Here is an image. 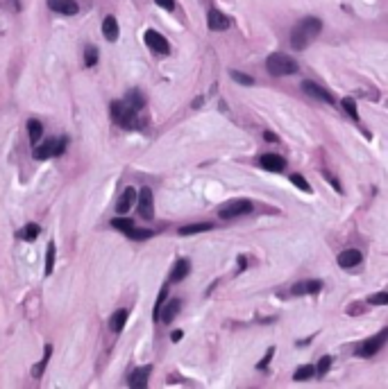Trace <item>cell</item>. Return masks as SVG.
<instances>
[{"label": "cell", "mask_w": 388, "mask_h": 389, "mask_svg": "<svg viewBox=\"0 0 388 389\" xmlns=\"http://www.w3.org/2000/svg\"><path fill=\"white\" fill-rule=\"evenodd\" d=\"M320 30H322V20L320 19H316V16L302 19L300 23L293 27V32H291V45H293L295 50H304L313 39L320 34Z\"/></svg>", "instance_id": "1"}, {"label": "cell", "mask_w": 388, "mask_h": 389, "mask_svg": "<svg viewBox=\"0 0 388 389\" xmlns=\"http://www.w3.org/2000/svg\"><path fill=\"white\" fill-rule=\"evenodd\" d=\"M112 118H114V123L120 124V127H125V129H138V127H141V123H138V111L132 109L125 100H118V102L112 104Z\"/></svg>", "instance_id": "2"}, {"label": "cell", "mask_w": 388, "mask_h": 389, "mask_svg": "<svg viewBox=\"0 0 388 389\" xmlns=\"http://www.w3.org/2000/svg\"><path fill=\"white\" fill-rule=\"evenodd\" d=\"M266 70H268L273 77H286V75L297 73V61H295L293 57L282 55V52H275V55L268 57V61H266Z\"/></svg>", "instance_id": "3"}, {"label": "cell", "mask_w": 388, "mask_h": 389, "mask_svg": "<svg viewBox=\"0 0 388 389\" xmlns=\"http://www.w3.org/2000/svg\"><path fill=\"white\" fill-rule=\"evenodd\" d=\"M250 210H252V202H248V199H234V202L225 204L218 210V215L223 220H234V217H241L245 213H250Z\"/></svg>", "instance_id": "4"}, {"label": "cell", "mask_w": 388, "mask_h": 389, "mask_svg": "<svg viewBox=\"0 0 388 389\" xmlns=\"http://www.w3.org/2000/svg\"><path fill=\"white\" fill-rule=\"evenodd\" d=\"M137 206H138V215L143 220H152V215H155V197H152L150 188H143L137 195Z\"/></svg>", "instance_id": "5"}, {"label": "cell", "mask_w": 388, "mask_h": 389, "mask_svg": "<svg viewBox=\"0 0 388 389\" xmlns=\"http://www.w3.org/2000/svg\"><path fill=\"white\" fill-rule=\"evenodd\" d=\"M64 149H66V141H46L44 145H39V147L34 149V159L37 161L50 159V156L64 154Z\"/></svg>", "instance_id": "6"}, {"label": "cell", "mask_w": 388, "mask_h": 389, "mask_svg": "<svg viewBox=\"0 0 388 389\" xmlns=\"http://www.w3.org/2000/svg\"><path fill=\"white\" fill-rule=\"evenodd\" d=\"M386 340H388V330H382L377 337H372V340H368L365 344L359 346V355H361V358H370V355H375L377 351H382V348H384Z\"/></svg>", "instance_id": "7"}, {"label": "cell", "mask_w": 388, "mask_h": 389, "mask_svg": "<svg viewBox=\"0 0 388 389\" xmlns=\"http://www.w3.org/2000/svg\"><path fill=\"white\" fill-rule=\"evenodd\" d=\"M145 43H148V48H150V50L159 52V55H168V52H170V43L161 37V34H159V32H155V30L145 32Z\"/></svg>", "instance_id": "8"}, {"label": "cell", "mask_w": 388, "mask_h": 389, "mask_svg": "<svg viewBox=\"0 0 388 389\" xmlns=\"http://www.w3.org/2000/svg\"><path fill=\"white\" fill-rule=\"evenodd\" d=\"M150 373H152V367L148 365V367H141V369H134L130 373V385L132 387H137V389H145L148 387V378H150Z\"/></svg>", "instance_id": "9"}, {"label": "cell", "mask_w": 388, "mask_h": 389, "mask_svg": "<svg viewBox=\"0 0 388 389\" xmlns=\"http://www.w3.org/2000/svg\"><path fill=\"white\" fill-rule=\"evenodd\" d=\"M48 7L57 14H64V16H73L80 9L75 0H48Z\"/></svg>", "instance_id": "10"}, {"label": "cell", "mask_w": 388, "mask_h": 389, "mask_svg": "<svg viewBox=\"0 0 388 389\" xmlns=\"http://www.w3.org/2000/svg\"><path fill=\"white\" fill-rule=\"evenodd\" d=\"M259 163H261V167L268 170V172H282L284 167H286V161L279 154H263L261 159H259Z\"/></svg>", "instance_id": "11"}, {"label": "cell", "mask_w": 388, "mask_h": 389, "mask_svg": "<svg viewBox=\"0 0 388 389\" xmlns=\"http://www.w3.org/2000/svg\"><path fill=\"white\" fill-rule=\"evenodd\" d=\"M180 308H182V301H177V299H173V301H168V303L163 301V306L159 308V319H161L163 324H170V321L180 315Z\"/></svg>", "instance_id": "12"}, {"label": "cell", "mask_w": 388, "mask_h": 389, "mask_svg": "<svg viewBox=\"0 0 388 389\" xmlns=\"http://www.w3.org/2000/svg\"><path fill=\"white\" fill-rule=\"evenodd\" d=\"M302 88H304V93H309L311 98H318V100H322V102H327V104H334V95L329 91H325L322 86H318V84H313V82H304Z\"/></svg>", "instance_id": "13"}, {"label": "cell", "mask_w": 388, "mask_h": 389, "mask_svg": "<svg viewBox=\"0 0 388 389\" xmlns=\"http://www.w3.org/2000/svg\"><path fill=\"white\" fill-rule=\"evenodd\" d=\"M361 260H363V256H361V251H357V249H347V251L338 253V265L343 267V269L357 267Z\"/></svg>", "instance_id": "14"}, {"label": "cell", "mask_w": 388, "mask_h": 389, "mask_svg": "<svg viewBox=\"0 0 388 389\" xmlns=\"http://www.w3.org/2000/svg\"><path fill=\"white\" fill-rule=\"evenodd\" d=\"M322 283L320 281H304V283H295L293 285V294L295 297H302V294H318Z\"/></svg>", "instance_id": "15"}, {"label": "cell", "mask_w": 388, "mask_h": 389, "mask_svg": "<svg viewBox=\"0 0 388 389\" xmlns=\"http://www.w3.org/2000/svg\"><path fill=\"white\" fill-rule=\"evenodd\" d=\"M209 27L213 32H223L229 27V20H227L225 14H220L218 9H209Z\"/></svg>", "instance_id": "16"}, {"label": "cell", "mask_w": 388, "mask_h": 389, "mask_svg": "<svg viewBox=\"0 0 388 389\" xmlns=\"http://www.w3.org/2000/svg\"><path fill=\"white\" fill-rule=\"evenodd\" d=\"M188 272H191V263H188L186 258H180L175 263V267H173V272H170V281H173V283H180V281H184V278L188 276Z\"/></svg>", "instance_id": "17"}, {"label": "cell", "mask_w": 388, "mask_h": 389, "mask_svg": "<svg viewBox=\"0 0 388 389\" xmlns=\"http://www.w3.org/2000/svg\"><path fill=\"white\" fill-rule=\"evenodd\" d=\"M134 202H137V190H134V188H125V192L120 195L118 204H116V210H118V213H127V210H132Z\"/></svg>", "instance_id": "18"}, {"label": "cell", "mask_w": 388, "mask_h": 389, "mask_svg": "<svg viewBox=\"0 0 388 389\" xmlns=\"http://www.w3.org/2000/svg\"><path fill=\"white\" fill-rule=\"evenodd\" d=\"M102 34H105L107 41H116L118 39V20L114 19V16H107L102 20Z\"/></svg>", "instance_id": "19"}, {"label": "cell", "mask_w": 388, "mask_h": 389, "mask_svg": "<svg viewBox=\"0 0 388 389\" xmlns=\"http://www.w3.org/2000/svg\"><path fill=\"white\" fill-rule=\"evenodd\" d=\"M213 224L211 222H195V224H186V226H182L177 233L180 235H195V233H205V231H211Z\"/></svg>", "instance_id": "20"}, {"label": "cell", "mask_w": 388, "mask_h": 389, "mask_svg": "<svg viewBox=\"0 0 388 389\" xmlns=\"http://www.w3.org/2000/svg\"><path fill=\"white\" fill-rule=\"evenodd\" d=\"M127 310H116L109 319V328H112V333H120L123 328H125V321H127Z\"/></svg>", "instance_id": "21"}, {"label": "cell", "mask_w": 388, "mask_h": 389, "mask_svg": "<svg viewBox=\"0 0 388 389\" xmlns=\"http://www.w3.org/2000/svg\"><path fill=\"white\" fill-rule=\"evenodd\" d=\"M27 134H30L32 145H37V143L41 141V136H44V124L39 123V120H30V123H27Z\"/></svg>", "instance_id": "22"}, {"label": "cell", "mask_w": 388, "mask_h": 389, "mask_svg": "<svg viewBox=\"0 0 388 389\" xmlns=\"http://www.w3.org/2000/svg\"><path fill=\"white\" fill-rule=\"evenodd\" d=\"M125 102L132 106V109H137V111H141L145 106V98H143V93L141 91H130L127 93V98H125Z\"/></svg>", "instance_id": "23"}, {"label": "cell", "mask_w": 388, "mask_h": 389, "mask_svg": "<svg viewBox=\"0 0 388 389\" xmlns=\"http://www.w3.org/2000/svg\"><path fill=\"white\" fill-rule=\"evenodd\" d=\"M50 355H52V346L48 344V346H46V353H44V360H41V362H39V365L32 369V376H34V378H41V373H44V369H46V365H48Z\"/></svg>", "instance_id": "24"}, {"label": "cell", "mask_w": 388, "mask_h": 389, "mask_svg": "<svg viewBox=\"0 0 388 389\" xmlns=\"http://www.w3.org/2000/svg\"><path fill=\"white\" fill-rule=\"evenodd\" d=\"M112 226H114L116 231H123L125 235H130L132 229H134V224H132L130 220H123V217H114V220H112Z\"/></svg>", "instance_id": "25"}, {"label": "cell", "mask_w": 388, "mask_h": 389, "mask_svg": "<svg viewBox=\"0 0 388 389\" xmlns=\"http://www.w3.org/2000/svg\"><path fill=\"white\" fill-rule=\"evenodd\" d=\"M316 373V367H311V365H302L300 369H295V373H293V378L295 380H309V378Z\"/></svg>", "instance_id": "26"}, {"label": "cell", "mask_w": 388, "mask_h": 389, "mask_svg": "<svg viewBox=\"0 0 388 389\" xmlns=\"http://www.w3.org/2000/svg\"><path fill=\"white\" fill-rule=\"evenodd\" d=\"M84 63H87L89 68L98 63V48H95V45H87V48H84Z\"/></svg>", "instance_id": "27"}, {"label": "cell", "mask_w": 388, "mask_h": 389, "mask_svg": "<svg viewBox=\"0 0 388 389\" xmlns=\"http://www.w3.org/2000/svg\"><path fill=\"white\" fill-rule=\"evenodd\" d=\"M39 233H41V229H39V224H27L25 229H23V231L19 233V238H23V240L30 242V240H34V238H37Z\"/></svg>", "instance_id": "28"}, {"label": "cell", "mask_w": 388, "mask_h": 389, "mask_svg": "<svg viewBox=\"0 0 388 389\" xmlns=\"http://www.w3.org/2000/svg\"><path fill=\"white\" fill-rule=\"evenodd\" d=\"M341 104H343L345 113H347L352 120H357L359 113H357V104H354V100H352V98H343V102H341Z\"/></svg>", "instance_id": "29"}, {"label": "cell", "mask_w": 388, "mask_h": 389, "mask_svg": "<svg viewBox=\"0 0 388 389\" xmlns=\"http://www.w3.org/2000/svg\"><path fill=\"white\" fill-rule=\"evenodd\" d=\"M232 80L236 82V84H243V86H252L254 84V80H252L250 75H245V73H238V70H232Z\"/></svg>", "instance_id": "30"}, {"label": "cell", "mask_w": 388, "mask_h": 389, "mask_svg": "<svg viewBox=\"0 0 388 389\" xmlns=\"http://www.w3.org/2000/svg\"><path fill=\"white\" fill-rule=\"evenodd\" d=\"M52 267H55V245H48V253H46V274H52Z\"/></svg>", "instance_id": "31"}, {"label": "cell", "mask_w": 388, "mask_h": 389, "mask_svg": "<svg viewBox=\"0 0 388 389\" xmlns=\"http://www.w3.org/2000/svg\"><path fill=\"white\" fill-rule=\"evenodd\" d=\"M152 231H148V229H137V226H134V229H132V233L127 235V238H134V240H148V238H152Z\"/></svg>", "instance_id": "32"}, {"label": "cell", "mask_w": 388, "mask_h": 389, "mask_svg": "<svg viewBox=\"0 0 388 389\" xmlns=\"http://www.w3.org/2000/svg\"><path fill=\"white\" fill-rule=\"evenodd\" d=\"M329 367H332V355H322L318 362V367H316V371H318L320 376H325L327 371H329Z\"/></svg>", "instance_id": "33"}, {"label": "cell", "mask_w": 388, "mask_h": 389, "mask_svg": "<svg viewBox=\"0 0 388 389\" xmlns=\"http://www.w3.org/2000/svg\"><path fill=\"white\" fill-rule=\"evenodd\" d=\"M291 181H293V184L297 185L300 190H304V192H311V185H309V181L304 179L302 174H293V177H291Z\"/></svg>", "instance_id": "34"}, {"label": "cell", "mask_w": 388, "mask_h": 389, "mask_svg": "<svg viewBox=\"0 0 388 389\" xmlns=\"http://www.w3.org/2000/svg\"><path fill=\"white\" fill-rule=\"evenodd\" d=\"M166 294H168V287L163 285L161 292H159V297H157V306H155V319H159V308L163 306V301H166Z\"/></svg>", "instance_id": "35"}, {"label": "cell", "mask_w": 388, "mask_h": 389, "mask_svg": "<svg viewBox=\"0 0 388 389\" xmlns=\"http://www.w3.org/2000/svg\"><path fill=\"white\" fill-rule=\"evenodd\" d=\"M273 355H275V348L270 346L268 351H266V355H263V360H261V362H259V365H257V369H261V371H266V369H268V365H270V360H273Z\"/></svg>", "instance_id": "36"}, {"label": "cell", "mask_w": 388, "mask_h": 389, "mask_svg": "<svg viewBox=\"0 0 388 389\" xmlns=\"http://www.w3.org/2000/svg\"><path fill=\"white\" fill-rule=\"evenodd\" d=\"M370 303H375V306H386V303H388V294H386V292H377V294H372V297H370Z\"/></svg>", "instance_id": "37"}, {"label": "cell", "mask_w": 388, "mask_h": 389, "mask_svg": "<svg viewBox=\"0 0 388 389\" xmlns=\"http://www.w3.org/2000/svg\"><path fill=\"white\" fill-rule=\"evenodd\" d=\"M161 9H175V0H155Z\"/></svg>", "instance_id": "38"}, {"label": "cell", "mask_w": 388, "mask_h": 389, "mask_svg": "<svg viewBox=\"0 0 388 389\" xmlns=\"http://www.w3.org/2000/svg\"><path fill=\"white\" fill-rule=\"evenodd\" d=\"M347 312H350V315H359V312H363V306L354 303V306H350V308H347Z\"/></svg>", "instance_id": "39"}, {"label": "cell", "mask_w": 388, "mask_h": 389, "mask_svg": "<svg viewBox=\"0 0 388 389\" xmlns=\"http://www.w3.org/2000/svg\"><path fill=\"white\" fill-rule=\"evenodd\" d=\"M263 138H266L268 143H275V141H277V136L273 134V131H266V134H263Z\"/></svg>", "instance_id": "40"}, {"label": "cell", "mask_w": 388, "mask_h": 389, "mask_svg": "<svg viewBox=\"0 0 388 389\" xmlns=\"http://www.w3.org/2000/svg\"><path fill=\"white\" fill-rule=\"evenodd\" d=\"M245 267H248V260L243 256H238V269H245Z\"/></svg>", "instance_id": "41"}, {"label": "cell", "mask_w": 388, "mask_h": 389, "mask_svg": "<svg viewBox=\"0 0 388 389\" xmlns=\"http://www.w3.org/2000/svg\"><path fill=\"white\" fill-rule=\"evenodd\" d=\"M182 340V330H173V342H180Z\"/></svg>", "instance_id": "42"}]
</instances>
